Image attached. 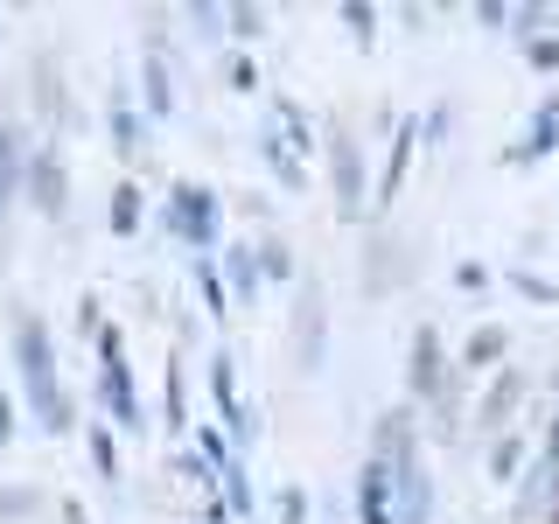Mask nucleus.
Segmentation results:
<instances>
[{"instance_id":"nucleus-1","label":"nucleus","mask_w":559,"mask_h":524,"mask_svg":"<svg viewBox=\"0 0 559 524\" xmlns=\"http://www.w3.org/2000/svg\"><path fill=\"white\" fill-rule=\"evenodd\" d=\"M14 343H22V371H28V398H35V413H43V427L49 433H63L70 419L57 406V371H49V329H43V314H14Z\"/></svg>"},{"instance_id":"nucleus-2","label":"nucleus","mask_w":559,"mask_h":524,"mask_svg":"<svg viewBox=\"0 0 559 524\" xmlns=\"http://www.w3.org/2000/svg\"><path fill=\"white\" fill-rule=\"evenodd\" d=\"M329 175H336V210L357 217V196H364V147L349 140V127L329 133Z\"/></svg>"},{"instance_id":"nucleus-3","label":"nucleus","mask_w":559,"mask_h":524,"mask_svg":"<svg viewBox=\"0 0 559 524\" xmlns=\"http://www.w3.org/2000/svg\"><path fill=\"white\" fill-rule=\"evenodd\" d=\"M406 384H413V398H441L448 392V357H441V336H433V329H413V371H406Z\"/></svg>"},{"instance_id":"nucleus-4","label":"nucleus","mask_w":559,"mask_h":524,"mask_svg":"<svg viewBox=\"0 0 559 524\" xmlns=\"http://www.w3.org/2000/svg\"><path fill=\"white\" fill-rule=\"evenodd\" d=\"M175 231H189V245H210L217 231V210H210V189H175Z\"/></svg>"},{"instance_id":"nucleus-5","label":"nucleus","mask_w":559,"mask_h":524,"mask_svg":"<svg viewBox=\"0 0 559 524\" xmlns=\"http://www.w3.org/2000/svg\"><path fill=\"white\" fill-rule=\"evenodd\" d=\"M105 406L119 413V427H140V413H133V371L119 364V336H105Z\"/></svg>"},{"instance_id":"nucleus-6","label":"nucleus","mask_w":559,"mask_h":524,"mask_svg":"<svg viewBox=\"0 0 559 524\" xmlns=\"http://www.w3.org/2000/svg\"><path fill=\"white\" fill-rule=\"evenodd\" d=\"M518 398H524V371H497V384H489V392H483V406H476V419H483L489 433H497L503 419L518 413Z\"/></svg>"},{"instance_id":"nucleus-7","label":"nucleus","mask_w":559,"mask_h":524,"mask_svg":"<svg viewBox=\"0 0 559 524\" xmlns=\"http://www.w3.org/2000/svg\"><path fill=\"white\" fill-rule=\"evenodd\" d=\"M357 511H364V524H392V468H384V462L364 468V483H357Z\"/></svg>"},{"instance_id":"nucleus-8","label":"nucleus","mask_w":559,"mask_h":524,"mask_svg":"<svg viewBox=\"0 0 559 524\" xmlns=\"http://www.w3.org/2000/svg\"><path fill=\"white\" fill-rule=\"evenodd\" d=\"M503 357H511V329H497V322H483L476 336H468V349H462L468 371H503Z\"/></svg>"},{"instance_id":"nucleus-9","label":"nucleus","mask_w":559,"mask_h":524,"mask_svg":"<svg viewBox=\"0 0 559 524\" xmlns=\"http://www.w3.org/2000/svg\"><path fill=\"white\" fill-rule=\"evenodd\" d=\"M406 162H413V127H399L392 162H384V182H378V203H392V196H399V182H406Z\"/></svg>"},{"instance_id":"nucleus-10","label":"nucleus","mask_w":559,"mask_h":524,"mask_svg":"<svg viewBox=\"0 0 559 524\" xmlns=\"http://www.w3.org/2000/svg\"><path fill=\"white\" fill-rule=\"evenodd\" d=\"M518 462H524V441H518V433H497V448H489V476L511 483V476H518Z\"/></svg>"},{"instance_id":"nucleus-11","label":"nucleus","mask_w":559,"mask_h":524,"mask_svg":"<svg viewBox=\"0 0 559 524\" xmlns=\"http://www.w3.org/2000/svg\"><path fill=\"white\" fill-rule=\"evenodd\" d=\"M133 224H140V189L127 182V189H119V196H112V231H119V238H127V231H133Z\"/></svg>"},{"instance_id":"nucleus-12","label":"nucleus","mask_w":559,"mask_h":524,"mask_svg":"<svg viewBox=\"0 0 559 524\" xmlns=\"http://www.w3.org/2000/svg\"><path fill=\"white\" fill-rule=\"evenodd\" d=\"M182 419H189V406H182V364L168 371V427L182 433Z\"/></svg>"},{"instance_id":"nucleus-13","label":"nucleus","mask_w":559,"mask_h":524,"mask_svg":"<svg viewBox=\"0 0 559 524\" xmlns=\"http://www.w3.org/2000/svg\"><path fill=\"white\" fill-rule=\"evenodd\" d=\"M112 133H119V147H140V119L127 112V105H112Z\"/></svg>"},{"instance_id":"nucleus-14","label":"nucleus","mask_w":559,"mask_h":524,"mask_svg":"<svg viewBox=\"0 0 559 524\" xmlns=\"http://www.w3.org/2000/svg\"><path fill=\"white\" fill-rule=\"evenodd\" d=\"M231 287H238V301H252V287H259V279H252V259H245V252H231Z\"/></svg>"},{"instance_id":"nucleus-15","label":"nucleus","mask_w":559,"mask_h":524,"mask_svg":"<svg viewBox=\"0 0 559 524\" xmlns=\"http://www.w3.org/2000/svg\"><path fill=\"white\" fill-rule=\"evenodd\" d=\"M532 63L538 70H559V35H538V43H532Z\"/></svg>"},{"instance_id":"nucleus-16","label":"nucleus","mask_w":559,"mask_h":524,"mask_svg":"<svg viewBox=\"0 0 559 524\" xmlns=\"http://www.w3.org/2000/svg\"><path fill=\"white\" fill-rule=\"evenodd\" d=\"M518 287L532 294V301H559V287H552V279H532V273H518Z\"/></svg>"},{"instance_id":"nucleus-17","label":"nucleus","mask_w":559,"mask_h":524,"mask_svg":"<svg viewBox=\"0 0 559 524\" xmlns=\"http://www.w3.org/2000/svg\"><path fill=\"white\" fill-rule=\"evenodd\" d=\"M280 517H287V524L308 517V497H301V489H287V497H280Z\"/></svg>"},{"instance_id":"nucleus-18","label":"nucleus","mask_w":559,"mask_h":524,"mask_svg":"<svg viewBox=\"0 0 559 524\" xmlns=\"http://www.w3.org/2000/svg\"><path fill=\"white\" fill-rule=\"evenodd\" d=\"M224 476H231V483H224V489H231V503L245 511V503H252V489H245V468H224Z\"/></svg>"},{"instance_id":"nucleus-19","label":"nucleus","mask_w":559,"mask_h":524,"mask_svg":"<svg viewBox=\"0 0 559 524\" xmlns=\"http://www.w3.org/2000/svg\"><path fill=\"white\" fill-rule=\"evenodd\" d=\"M0 441H8V398H0Z\"/></svg>"},{"instance_id":"nucleus-20","label":"nucleus","mask_w":559,"mask_h":524,"mask_svg":"<svg viewBox=\"0 0 559 524\" xmlns=\"http://www.w3.org/2000/svg\"><path fill=\"white\" fill-rule=\"evenodd\" d=\"M552 517H559V497H552Z\"/></svg>"},{"instance_id":"nucleus-21","label":"nucleus","mask_w":559,"mask_h":524,"mask_svg":"<svg viewBox=\"0 0 559 524\" xmlns=\"http://www.w3.org/2000/svg\"><path fill=\"white\" fill-rule=\"evenodd\" d=\"M552 524H559V517H552Z\"/></svg>"}]
</instances>
